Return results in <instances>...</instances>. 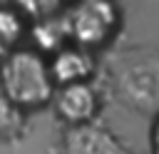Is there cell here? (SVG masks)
<instances>
[{
    "mask_svg": "<svg viewBox=\"0 0 159 154\" xmlns=\"http://www.w3.org/2000/svg\"><path fill=\"white\" fill-rule=\"evenodd\" d=\"M27 37V20L15 5H0V60L22 47Z\"/></svg>",
    "mask_w": 159,
    "mask_h": 154,
    "instance_id": "52a82bcc",
    "label": "cell"
},
{
    "mask_svg": "<svg viewBox=\"0 0 159 154\" xmlns=\"http://www.w3.org/2000/svg\"><path fill=\"white\" fill-rule=\"evenodd\" d=\"M0 89L25 114L47 107L55 94L47 57L27 45L12 50L0 60Z\"/></svg>",
    "mask_w": 159,
    "mask_h": 154,
    "instance_id": "7a4b0ae2",
    "label": "cell"
},
{
    "mask_svg": "<svg viewBox=\"0 0 159 154\" xmlns=\"http://www.w3.org/2000/svg\"><path fill=\"white\" fill-rule=\"evenodd\" d=\"M102 97L104 94L97 87V82H82V84L57 87L50 104L65 127H82V124L99 122Z\"/></svg>",
    "mask_w": 159,
    "mask_h": 154,
    "instance_id": "277c9868",
    "label": "cell"
},
{
    "mask_svg": "<svg viewBox=\"0 0 159 154\" xmlns=\"http://www.w3.org/2000/svg\"><path fill=\"white\" fill-rule=\"evenodd\" d=\"M60 154H134L102 122L65 127L60 137Z\"/></svg>",
    "mask_w": 159,
    "mask_h": 154,
    "instance_id": "5b68a950",
    "label": "cell"
},
{
    "mask_svg": "<svg viewBox=\"0 0 159 154\" xmlns=\"http://www.w3.org/2000/svg\"><path fill=\"white\" fill-rule=\"evenodd\" d=\"M102 94L117 104L154 117L159 112V50L152 45L112 47L99 62Z\"/></svg>",
    "mask_w": 159,
    "mask_h": 154,
    "instance_id": "6da1fadb",
    "label": "cell"
},
{
    "mask_svg": "<svg viewBox=\"0 0 159 154\" xmlns=\"http://www.w3.org/2000/svg\"><path fill=\"white\" fill-rule=\"evenodd\" d=\"M60 17L67 32V42L97 55L107 50L122 32L124 12L119 5L107 0H84L65 5Z\"/></svg>",
    "mask_w": 159,
    "mask_h": 154,
    "instance_id": "3957f363",
    "label": "cell"
},
{
    "mask_svg": "<svg viewBox=\"0 0 159 154\" xmlns=\"http://www.w3.org/2000/svg\"><path fill=\"white\" fill-rule=\"evenodd\" d=\"M149 154H159V112L152 117L149 124Z\"/></svg>",
    "mask_w": 159,
    "mask_h": 154,
    "instance_id": "9c48e42d",
    "label": "cell"
},
{
    "mask_svg": "<svg viewBox=\"0 0 159 154\" xmlns=\"http://www.w3.org/2000/svg\"><path fill=\"white\" fill-rule=\"evenodd\" d=\"M27 129V114L17 109L0 89V142H20Z\"/></svg>",
    "mask_w": 159,
    "mask_h": 154,
    "instance_id": "ba28073f",
    "label": "cell"
},
{
    "mask_svg": "<svg viewBox=\"0 0 159 154\" xmlns=\"http://www.w3.org/2000/svg\"><path fill=\"white\" fill-rule=\"evenodd\" d=\"M50 65V77L57 87L65 84H82V82H94L99 79V55L82 50L77 45H65L55 55L47 57Z\"/></svg>",
    "mask_w": 159,
    "mask_h": 154,
    "instance_id": "8992f818",
    "label": "cell"
}]
</instances>
